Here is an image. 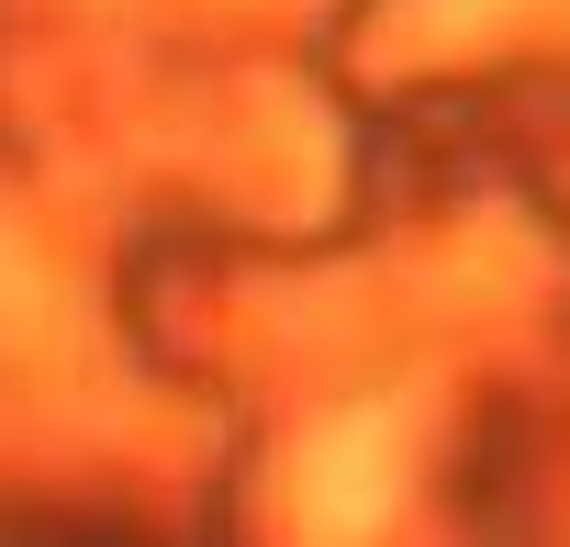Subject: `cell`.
I'll return each mask as SVG.
<instances>
[{
    "mask_svg": "<svg viewBox=\"0 0 570 547\" xmlns=\"http://www.w3.org/2000/svg\"><path fill=\"white\" fill-rule=\"evenodd\" d=\"M392 491H403V414H336L314 447H303V469H292V514L325 536V547H358L381 514H392Z\"/></svg>",
    "mask_w": 570,
    "mask_h": 547,
    "instance_id": "1",
    "label": "cell"
}]
</instances>
